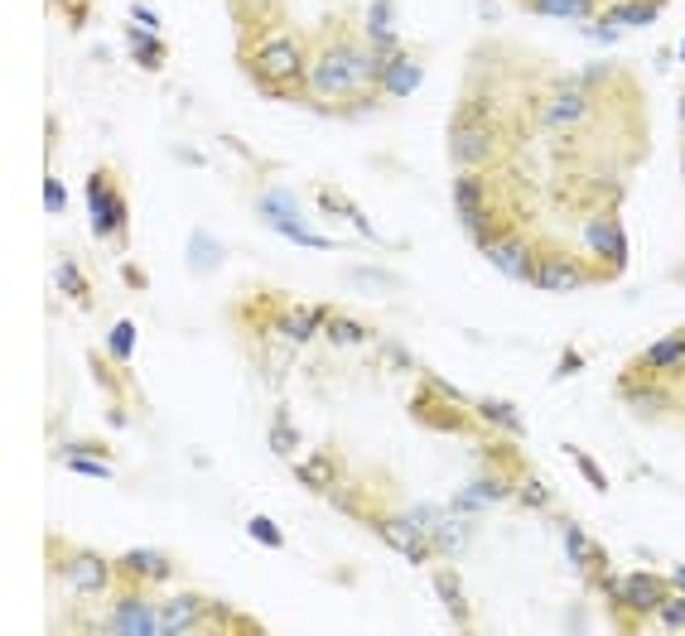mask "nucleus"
Listing matches in <instances>:
<instances>
[{
    "label": "nucleus",
    "mask_w": 685,
    "mask_h": 636,
    "mask_svg": "<svg viewBox=\"0 0 685 636\" xmlns=\"http://www.w3.org/2000/svg\"><path fill=\"white\" fill-rule=\"evenodd\" d=\"M310 78H304V106L324 116H362L382 106L377 64L367 48V30L352 15L324 20V30L310 39Z\"/></svg>",
    "instance_id": "1"
},
{
    "label": "nucleus",
    "mask_w": 685,
    "mask_h": 636,
    "mask_svg": "<svg viewBox=\"0 0 685 636\" xmlns=\"http://www.w3.org/2000/svg\"><path fill=\"white\" fill-rule=\"evenodd\" d=\"M521 140H526V116L517 106H507V96L497 88H483V78H473L469 92L459 96L454 116H449V159L459 169L512 164Z\"/></svg>",
    "instance_id": "2"
},
{
    "label": "nucleus",
    "mask_w": 685,
    "mask_h": 636,
    "mask_svg": "<svg viewBox=\"0 0 685 636\" xmlns=\"http://www.w3.org/2000/svg\"><path fill=\"white\" fill-rule=\"evenodd\" d=\"M454 213L463 231L473 237V247H493L497 237L526 227V183L512 164H493V169H459L454 174Z\"/></svg>",
    "instance_id": "3"
},
{
    "label": "nucleus",
    "mask_w": 685,
    "mask_h": 636,
    "mask_svg": "<svg viewBox=\"0 0 685 636\" xmlns=\"http://www.w3.org/2000/svg\"><path fill=\"white\" fill-rule=\"evenodd\" d=\"M310 34L300 30H271L261 39H242L237 64L251 78V88L276 102H304V78H310Z\"/></svg>",
    "instance_id": "4"
},
{
    "label": "nucleus",
    "mask_w": 685,
    "mask_h": 636,
    "mask_svg": "<svg viewBox=\"0 0 685 636\" xmlns=\"http://www.w3.org/2000/svg\"><path fill=\"white\" fill-rule=\"evenodd\" d=\"M48 573L58 583H68L72 598L82 603H106L116 593V559H106L102 549L88 545H68L64 535H48Z\"/></svg>",
    "instance_id": "5"
},
{
    "label": "nucleus",
    "mask_w": 685,
    "mask_h": 636,
    "mask_svg": "<svg viewBox=\"0 0 685 636\" xmlns=\"http://www.w3.org/2000/svg\"><path fill=\"white\" fill-rule=\"evenodd\" d=\"M88 217H92V237L112 251H126L131 241V203H126V183L112 164H97L88 174Z\"/></svg>",
    "instance_id": "6"
},
{
    "label": "nucleus",
    "mask_w": 685,
    "mask_h": 636,
    "mask_svg": "<svg viewBox=\"0 0 685 636\" xmlns=\"http://www.w3.org/2000/svg\"><path fill=\"white\" fill-rule=\"evenodd\" d=\"M97 632L106 636H160V603L136 583H116L106 607L97 613Z\"/></svg>",
    "instance_id": "7"
},
{
    "label": "nucleus",
    "mask_w": 685,
    "mask_h": 636,
    "mask_svg": "<svg viewBox=\"0 0 685 636\" xmlns=\"http://www.w3.org/2000/svg\"><path fill=\"white\" fill-rule=\"evenodd\" d=\"M584 255L604 271V280H618L628 271V231H622L618 207H604V213L584 217Z\"/></svg>",
    "instance_id": "8"
},
{
    "label": "nucleus",
    "mask_w": 685,
    "mask_h": 636,
    "mask_svg": "<svg viewBox=\"0 0 685 636\" xmlns=\"http://www.w3.org/2000/svg\"><path fill=\"white\" fill-rule=\"evenodd\" d=\"M604 280V271L589 261V255H574L565 247H555V241H546L541 251V265H536V289H546V295H574V289L584 285H598Z\"/></svg>",
    "instance_id": "9"
},
{
    "label": "nucleus",
    "mask_w": 685,
    "mask_h": 636,
    "mask_svg": "<svg viewBox=\"0 0 685 636\" xmlns=\"http://www.w3.org/2000/svg\"><path fill=\"white\" fill-rule=\"evenodd\" d=\"M411 414L420 424H430V430H439V434H473L479 430V414H473V406L469 400H454V396H445L439 386H415V396H411Z\"/></svg>",
    "instance_id": "10"
},
{
    "label": "nucleus",
    "mask_w": 685,
    "mask_h": 636,
    "mask_svg": "<svg viewBox=\"0 0 685 636\" xmlns=\"http://www.w3.org/2000/svg\"><path fill=\"white\" fill-rule=\"evenodd\" d=\"M367 531L377 535L382 545H391L401 559H411V565H430L435 559V545H430V535L415 525L406 511H391V507H382L377 516H367Z\"/></svg>",
    "instance_id": "11"
},
{
    "label": "nucleus",
    "mask_w": 685,
    "mask_h": 636,
    "mask_svg": "<svg viewBox=\"0 0 685 636\" xmlns=\"http://www.w3.org/2000/svg\"><path fill=\"white\" fill-rule=\"evenodd\" d=\"M618 400L628 406L638 420H666L676 410V386L666 376H647V372H622L618 376Z\"/></svg>",
    "instance_id": "12"
},
{
    "label": "nucleus",
    "mask_w": 685,
    "mask_h": 636,
    "mask_svg": "<svg viewBox=\"0 0 685 636\" xmlns=\"http://www.w3.org/2000/svg\"><path fill=\"white\" fill-rule=\"evenodd\" d=\"M541 251L546 241L531 237V231H507V237H497L493 247H483V255L493 261V271H503L507 280H521V285H531L536 280V265H541Z\"/></svg>",
    "instance_id": "13"
},
{
    "label": "nucleus",
    "mask_w": 685,
    "mask_h": 636,
    "mask_svg": "<svg viewBox=\"0 0 685 636\" xmlns=\"http://www.w3.org/2000/svg\"><path fill=\"white\" fill-rule=\"evenodd\" d=\"M560 535H565V555H570V565L589 579V589L594 593H604V583L614 579V565H608V549L589 541V531L584 525H574V521H560Z\"/></svg>",
    "instance_id": "14"
},
{
    "label": "nucleus",
    "mask_w": 685,
    "mask_h": 636,
    "mask_svg": "<svg viewBox=\"0 0 685 636\" xmlns=\"http://www.w3.org/2000/svg\"><path fill=\"white\" fill-rule=\"evenodd\" d=\"M116 579L136 583V589H160V583L179 579V565L169 549H126V555H116Z\"/></svg>",
    "instance_id": "15"
},
{
    "label": "nucleus",
    "mask_w": 685,
    "mask_h": 636,
    "mask_svg": "<svg viewBox=\"0 0 685 636\" xmlns=\"http://www.w3.org/2000/svg\"><path fill=\"white\" fill-rule=\"evenodd\" d=\"M328 304H285L280 309V318H276V333L271 338H280L285 348H304V342H314L324 333V323H328Z\"/></svg>",
    "instance_id": "16"
},
{
    "label": "nucleus",
    "mask_w": 685,
    "mask_h": 636,
    "mask_svg": "<svg viewBox=\"0 0 685 636\" xmlns=\"http://www.w3.org/2000/svg\"><path fill=\"white\" fill-rule=\"evenodd\" d=\"M213 598L203 593H175L160 603V636H203V617Z\"/></svg>",
    "instance_id": "17"
},
{
    "label": "nucleus",
    "mask_w": 685,
    "mask_h": 636,
    "mask_svg": "<svg viewBox=\"0 0 685 636\" xmlns=\"http://www.w3.org/2000/svg\"><path fill=\"white\" fill-rule=\"evenodd\" d=\"M227 15L242 39H261L285 24V0H227Z\"/></svg>",
    "instance_id": "18"
},
{
    "label": "nucleus",
    "mask_w": 685,
    "mask_h": 636,
    "mask_svg": "<svg viewBox=\"0 0 685 636\" xmlns=\"http://www.w3.org/2000/svg\"><path fill=\"white\" fill-rule=\"evenodd\" d=\"M343 477H348V463H343L338 448H319V454H310V458L295 463V482L304 487V492L328 497L343 482Z\"/></svg>",
    "instance_id": "19"
},
{
    "label": "nucleus",
    "mask_w": 685,
    "mask_h": 636,
    "mask_svg": "<svg viewBox=\"0 0 685 636\" xmlns=\"http://www.w3.org/2000/svg\"><path fill=\"white\" fill-rule=\"evenodd\" d=\"M628 366L632 372H647V376H666V382L685 376V328L681 333H666L662 342H652V348L638 352Z\"/></svg>",
    "instance_id": "20"
},
{
    "label": "nucleus",
    "mask_w": 685,
    "mask_h": 636,
    "mask_svg": "<svg viewBox=\"0 0 685 636\" xmlns=\"http://www.w3.org/2000/svg\"><path fill=\"white\" fill-rule=\"evenodd\" d=\"M666 10V0H604V20H614L618 30H647Z\"/></svg>",
    "instance_id": "21"
},
{
    "label": "nucleus",
    "mask_w": 685,
    "mask_h": 636,
    "mask_svg": "<svg viewBox=\"0 0 685 636\" xmlns=\"http://www.w3.org/2000/svg\"><path fill=\"white\" fill-rule=\"evenodd\" d=\"M435 593H439V603H445V613L454 627H473V603H469V593H463V579L454 569H435Z\"/></svg>",
    "instance_id": "22"
},
{
    "label": "nucleus",
    "mask_w": 685,
    "mask_h": 636,
    "mask_svg": "<svg viewBox=\"0 0 685 636\" xmlns=\"http://www.w3.org/2000/svg\"><path fill=\"white\" fill-rule=\"evenodd\" d=\"M473 414L487 424L493 434H507V439H521V410L512 406V400H493V396H483V400H473Z\"/></svg>",
    "instance_id": "23"
},
{
    "label": "nucleus",
    "mask_w": 685,
    "mask_h": 636,
    "mask_svg": "<svg viewBox=\"0 0 685 636\" xmlns=\"http://www.w3.org/2000/svg\"><path fill=\"white\" fill-rule=\"evenodd\" d=\"M203 632H227V636H261L266 622L261 617H247L227 603H207V617H203Z\"/></svg>",
    "instance_id": "24"
},
{
    "label": "nucleus",
    "mask_w": 685,
    "mask_h": 636,
    "mask_svg": "<svg viewBox=\"0 0 685 636\" xmlns=\"http://www.w3.org/2000/svg\"><path fill=\"white\" fill-rule=\"evenodd\" d=\"M131 58H136V68H145V72H165V64H169V48H165V39L155 30H141V24H131Z\"/></svg>",
    "instance_id": "25"
},
{
    "label": "nucleus",
    "mask_w": 685,
    "mask_h": 636,
    "mask_svg": "<svg viewBox=\"0 0 685 636\" xmlns=\"http://www.w3.org/2000/svg\"><path fill=\"white\" fill-rule=\"evenodd\" d=\"M420 64H415V58H406V54H396L386 64V72H382V82H377V88H382V96H411L415 88H420Z\"/></svg>",
    "instance_id": "26"
},
{
    "label": "nucleus",
    "mask_w": 685,
    "mask_h": 636,
    "mask_svg": "<svg viewBox=\"0 0 685 636\" xmlns=\"http://www.w3.org/2000/svg\"><path fill=\"white\" fill-rule=\"evenodd\" d=\"M54 280H58V289L78 304V309H92L97 295H92V285H88V275H82V265L72 261V255H58V265H54Z\"/></svg>",
    "instance_id": "27"
},
{
    "label": "nucleus",
    "mask_w": 685,
    "mask_h": 636,
    "mask_svg": "<svg viewBox=\"0 0 685 636\" xmlns=\"http://www.w3.org/2000/svg\"><path fill=\"white\" fill-rule=\"evenodd\" d=\"M521 5L546 20H589L604 0H521Z\"/></svg>",
    "instance_id": "28"
},
{
    "label": "nucleus",
    "mask_w": 685,
    "mask_h": 636,
    "mask_svg": "<svg viewBox=\"0 0 685 636\" xmlns=\"http://www.w3.org/2000/svg\"><path fill=\"white\" fill-rule=\"evenodd\" d=\"M280 237L285 241H295V247H310V251H334L338 241L334 237H324V231H314L310 223H304V217H280V223H271Z\"/></svg>",
    "instance_id": "29"
},
{
    "label": "nucleus",
    "mask_w": 685,
    "mask_h": 636,
    "mask_svg": "<svg viewBox=\"0 0 685 636\" xmlns=\"http://www.w3.org/2000/svg\"><path fill=\"white\" fill-rule=\"evenodd\" d=\"M324 338L334 342V348H362L367 338V328L358 323V318H348V314H328V323H324Z\"/></svg>",
    "instance_id": "30"
},
{
    "label": "nucleus",
    "mask_w": 685,
    "mask_h": 636,
    "mask_svg": "<svg viewBox=\"0 0 685 636\" xmlns=\"http://www.w3.org/2000/svg\"><path fill=\"white\" fill-rule=\"evenodd\" d=\"M261 217L266 223H280V217H300V203H295V193H285V189H266L261 193Z\"/></svg>",
    "instance_id": "31"
},
{
    "label": "nucleus",
    "mask_w": 685,
    "mask_h": 636,
    "mask_svg": "<svg viewBox=\"0 0 685 636\" xmlns=\"http://www.w3.org/2000/svg\"><path fill=\"white\" fill-rule=\"evenodd\" d=\"M131 352H136V323H131V318H116L112 338H106V357H112V362H131Z\"/></svg>",
    "instance_id": "32"
},
{
    "label": "nucleus",
    "mask_w": 685,
    "mask_h": 636,
    "mask_svg": "<svg viewBox=\"0 0 685 636\" xmlns=\"http://www.w3.org/2000/svg\"><path fill=\"white\" fill-rule=\"evenodd\" d=\"M565 454H570V463H574V468L584 473V482H589L594 492H608V473L594 463V454H584V448H580V444H570V439H565Z\"/></svg>",
    "instance_id": "33"
},
{
    "label": "nucleus",
    "mask_w": 685,
    "mask_h": 636,
    "mask_svg": "<svg viewBox=\"0 0 685 636\" xmlns=\"http://www.w3.org/2000/svg\"><path fill=\"white\" fill-rule=\"evenodd\" d=\"M295 448H300V430L285 420V410H280V414H276V424H271V454L295 458Z\"/></svg>",
    "instance_id": "34"
},
{
    "label": "nucleus",
    "mask_w": 685,
    "mask_h": 636,
    "mask_svg": "<svg viewBox=\"0 0 685 636\" xmlns=\"http://www.w3.org/2000/svg\"><path fill=\"white\" fill-rule=\"evenodd\" d=\"M48 5H54L58 15H68L72 34H82V30H88V20H92V10H97V0H48Z\"/></svg>",
    "instance_id": "35"
},
{
    "label": "nucleus",
    "mask_w": 685,
    "mask_h": 636,
    "mask_svg": "<svg viewBox=\"0 0 685 636\" xmlns=\"http://www.w3.org/2000/svg\"><path fill=\"white\" fill-rule=\"evenodd\" d=\"M517 501H521V507H531V511H546L550 501H555V492H550L541 477H521V482H517Z\"/></svg>",
    "instance_id": "36"
},
{
    "label": "nucleus",
    "mask_w": 685,
    "mask_h": 636,
    "mask_svg": "<svg viewBox=\"0 0 685 636\" xmlns=\"http://www.w3.org/2000/svg\"><path fill=\"white\" fill-rule=\"evenodd\" d=\"M247 535H251L256 545H266V549H285V531H280L271 516H251L247 521Z\"/></svg>",
    "instance_id": "37"
},
{
    "label": "nucleus",
    "mask_w": 685,
    "mask_h": 636,
    "mask_svg": "<svg viewBox=\"0 0 685 636\" xmlns=\"http://www.w3.org/2000/svg\"><path fill=\"white\" fill-rule=\"evenodd\" d=\"M58 458H106L112 463V448H106L102 439H68V444L58 448Z\"/></svg>",
    "instance_id": "38"
},
{
    "label": "nucleus",
    "mask_w": 685,
    "mask_h": 636,
    "mask_svg": "<svg viewBox=\"0 0 685 636\" xmlns=\"http://www.w3.org/2000/svg\"><path fill=\"white\" fill-rule=\"evenodd\" d=\"M656 622H662V632H685V593H671L656 607Z\"/></svg>",
    "instance_id": "39"
},
{
    "label": "nucleus",
    "mask_w": 685,
    "mask_h": 636,
    "mask_svg": "<svg viewBox=\"0 0 685 636\" xmlns=\"http://www.w3.org/2000/svg\"><path fill=\"white\" fill-rule=\"evenodd\" d=\"M64 207H68V189H64V179H58V174H48V179H44V213H48V217H64Z\"/></svg>",
    "instance_id": "40"
},
{
    "label": "nucleus",
    "mask_w": 685,
    "mask_h": 636,
    "mask_svg": "<svg viewBox=\"0 0 685 636\" xmlns=\"http://www.w3.org/2000/svg\"><path fill=\"white\" fill-rule=\"evenodd\" d=\"M352 280H358L362 289H386V295H396V289H401L396 275H382V271H372V265H358V271H352Z\"/></svg>",
    "instance_id": "41"
},
{
    "label": "nucleus",
    "mask_w": 685,
    "mask_h": 636,
    "mask_svg": "<svg viewBox=\"0 0 685 636\" xmlns=\"http://www.w3.org/2000/svg\"><path fill=\"white\" fill-rule=\"evenodd\" d=\"M207 261H223V247H213L207 231H193V271H207Z\"/></svg>",
    "instance_id": "42"
},
{
    "label": "nucleus",
    "mask_w": 685,
    "mask_h": 636,
    "mask_svg": "<svg viewBox=\"0 0 685 636\" xmlns=\"http://www.w3.org/2000/svg\"><path fill=\"white\" fill-rule=\"evenodd\" d=\"M319 207H324L328 217H348V223H352V217H358V207H352L348 198H343V193L334 198V189H319Z\"/></svg>",
    "instance_id": "43"
},
{
    "label": "nucleus",
    "mask_w": 685,
    "mask_h": 636,
    "mask_svg": "<svg viewBox=\"0 0 685 636\" xmlns=\"http://www.w3.org/2000/svg\"><path fill=\"white\" fill-rule=\"evenodd\" d=\"M64 468H68V473H88V477H102V482H106V477H112V463H106V458H64Z\"/></svg>",
    "instance_id": "44"
},
{
    "label": "nucleus",
    "mask_w": 685,
    "mask_h": 636,
    "mask_svg": "<svg viewBox=\"0 0 685 636\" xmlns=\"http://www.w3.org/2000/svg\"><path fill=\"white\" fill-rule=\"evenodd\" d=\"M589 34H594L598 44H614L618 39V24L614 20H598V24H589Z\"/></svg>",
    "instance_id": "45"
},
{
    "label": "nucleus",
    "mask_w": 685,
    "mask_h": 636,
    "mask_svg": "<svg viewBox=\"0 0 685 636\" xmlns=\"http://www.w3.org/2000/svg\"><path fill=\"white\" fill-rule=\"evenodd\" d=\"M131 20L145 24V30H160V15H155V10H145V5H131Z\"/></svg>",
    "instance_id": "46"
},
{
    "label": "nucleus",
    "mask_w": 685,
    "mask_h": 636,
    "mask_svg": "<svg viewBox=\"0 0 685 636\" xmlns=\"http://www.w3.org/2000/svg\"><path fill=\"white\" fill-rule=\"evenodd\" d=\"M580 366H584L580 352H565V357H560V366H555V376H570V372H580Z\"/></svg>",
    "instance_id": "47"
},
{
    "label": "nucleus",
    "mask_w": 685,
    "mask_h": 636,
    "mask_svg": "<svg viewBox=\"0 0 685 636\" xmlns=\"http://www.w3.org/2000/svg\"><path fill=\"white\" fill-rule=\"evenodd\" d=\"M126 285H131V289H141V285H145V275L136 271V265H126Z\"/></svg>",
    "instance_id": "48"
},
{
    "label": "nucleus",
    "mask_w": 685,
    "mask_h": 636,
    "mask_svg": "<svg viewBox=\"0 0 685 636\" xmlns=\"http://www.w3.org/2000/svg\"><path fill=\"white\" fill-rule=\"evenodd\" d=\"M671 583H676V589H685V565H681L676 573H671Z\"/></svg>",
    "instance_id": "49"
},
{
    "label": "nucleus",
    "mask_w": 685,
    "mask_h": 636,
    "mask_svg": "<svg viewBox=\"0 0 685 636\" xmlns=\"http://www.w3.org/2000/svg\"><path fill=\"white\" fill-rule=\"evenodd\" d=\"M676 54H681V64H685V39H681V48H676Z\"/></svg>",
    "instance_id": "50"
},
{
    "label": "nucleus",
    "mask_w": 685,
    "mask_h": 636,
    "mask_svg": "<svg viewBox=\"0 0 685 636\" xmlns=\"http://www.w3.org/2000/svg\"><path fill=\"white\" fill-rule=\"evenodd\" d=\"M681 174H685V145H681Z\"/></svg>",
    "instance_id": "51"
}]
</instances>
